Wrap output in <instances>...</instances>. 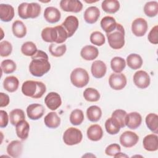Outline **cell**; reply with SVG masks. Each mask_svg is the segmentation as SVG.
<instances>
[{
    "mask_svg": "<svg viewBox=\"0 0 158 158\" xmlns=\"http://www.w3.org/2000/svg\"><path fill=\"white\" fill-rule=\"evenodd\" d=\"M83 16L86 23L93 24L98 20L100 16V10L96 6H90L85 10Z\"/></svg>",
    "mask_w": 158,
    "mask_h": 158,
    "instance_id": "cell-20",
    "label": "cell"
},
{
    "mask_svg": "<svg viewBox=\"0 0 158 158\" xmlns=\"http://www.w3.org/2000/svg\"><path fill=\"white\" fill-rule=\"evenodd\" d=\"M126 111L122 109H117L112 114V118H114L120 126L121 128L125 127V118L127 116Z\"/></svg>",
    "mask_w": 158,
    "mask_h": 158,
    "instance_id": "cell-41",
    "label": "cell"
},
{
    "mask_svg": "<svg viewBox=\"0 0 158 158\" xmlns=\"http://www.w3.org/2000/svg\"><path fill=\"white\" fill-rule=\"evenodd\" d=\"M19 81L17 77L14 76L7 77L3 81L4 88L10 93L15 91L19 87Z\"/></svg>",
    "mask_w": 158,
    "mask_h": 158,
    "instance_id": "cell-29",
    "label": "cell"
},
{
    "mask_svg": "<svg viewBox=\"0 0 158 158\" xmlns=\"http://www.w3.org/2000/svg\"><path fill=\"white\" fill-rule=\"evenodd\" d=\"M127 63L130 69L136 70L141 67L143 64V59L139 54L135 53L130 54L127 57Z\"/></svg>",
    "mask_w": 158,
    "mask_h": 158,
    "instance_id": "cell-27",
    "label": "cell"
},
{
    "mask_svg": "<svg viewBox=\"0 0 158 158\" xmlns=\"http://www.w3.org/2000/svg\"><path fill=\"white\" fill-rule=\"evenodd\" d=\"M9 96L4 93H0V107H4L7 106L9 104Z\"/></svg>",
    "mask_w": 158,
    "mask_h": 158,
    "instance_id": "cell-49",
    "label": "cell"
},
{
    "mask_svg": "<svg viewBox=\"0 0 158 158\" xmlns=\"http://www.w3.org/2000/svg\"><path fill=\"white\" fill-rule=\"evenodd\" d=\"M139 137L136 133L131 131H125L120 136V143L125 148H131L136 144Z\"/></svg>",
    "mask_w": 158,
    "mask_h": 158,
    "instance_id": "cell-11",
    "label": "cell"
},
{
    "mask_svg": "<svg viewBox=\"0 0 158 158\" xmlns=\"http://www.w3.org/2000/svg\"><path fill=\"white\" fill-rule=\"evenodd\" d=\"M31 59L29 65V70L32 75L40 77L49 71L51 64L48 60V56L45 52L38 50L31 56Z\"/></svg>",
    "mask_w": 158,
    "mask_h": 158,
    "instance_id": "cell-1",
    "label": "cell"
},
{
    "mask_svg": "<svg viewBox=\"0 0 158 158\" xmlns=\"http://www.w3.org/2000/svg\"><path fill=\"white\" fill-rule=\"evenodd\" d=\"M44 108L40 104H31L27 108V114L28 117L33 120H36L41 118L44 113Z\"/></svg>",
    "mask_w": 158,
    "mask_h": 158,
    "instance_id": "cell-14",
    "label": "cell"
},
{
    "mask_svg": "<svg viewBox=\"0 0 158 158\" xmlns=\"http://www.w3.org/2000/svg\"><path fill=\"white\" fill-rule=\"evenodd\" d=\"M83 97L87 101L96 102L100 99V94L96 89L88 88L83 92Z\"/></svg>",
    "mask_w": 158,
    "mask_h": 158,
    "instance_id": "cell-39",
    "label": "cell"
},
{
    "mask_svg": "<svg viewBox=\"0 0 158 158\" xmlns=\"http://www.w3.org/2000/svg\"><path fill=\"white\" fill-rule=\"evenodd\" d=\"M144 14L149 17L157 15L158 13V2L157 1H149L144 6Z\"/></svg>",
    "mask_w": 158,
    "mask_h": 158,
    "instance_id": "cell-38",
    "label": "cell"
},
{
    "mask_svg": "<svg viewBox=\"0 0 158 158\" xmlns=\"http://www.w3.org/2000/svg\"><path fill=\"white\" fill-rule=\"evenodd\" d=\"M41 13V6L36 2H23L18 7L19 16L22 19H35Z\"/></svg>",
    "mask_w": 158,
    "mask_h": 158,
    "instance_id": "cell-5",
    "label": "cell"
},
{
    "mask_svg": "<svg viewBox=\"0 0 158 158\" xmlns=\"http://www.w3.org/2000/svg\"><path fill=\"white\" fill-rule=\"evenodd\" d=\"M117 24V23L115 19L110 16L104 17L101 20V28L106 33H109L113 31L115 28Z\"/></svg>",
    "mask_w": 158,
    "mask_h": 158,
    "instance_id": "cell-28",
    "label": "cell"
},
{
    "mask_svg": "<svg viewBox=\"0 0 158 158\" xmlns=\"http://www.w3.org/2000/svg\"><path fill=\"white\" fill-rule=\"evenodd\" d=\"M89 39L92 44L99 46L103 45L106 42L104 35L101 32L98 31L93 32L90 35Z\"/></svg>",
    "mask_w": 158,
    "mask_h": 158,
    "instance_id": "cell-44",
    "label": "cell"
},
{
    "mask_svg": "<svg viewBox=\"0 0 158 158\" xmlns=\"http://www.w3.org/2000/svg\"><path fill=\"white\" fill-rule=\"evenodd\" d=\"M37 51L36 46L31 41H27L24 43L21 47L22 53L27 56H33Z\"/></svg>",
    "mask_w": 158,
    "mask_h": 158,
    "instance_id": "cell-40",
    "label": "cell"
},
{
    "mask_svg": "<svg viewBox=\"0 0 158 158\" xmlns=\"http://www.w3.org/2000/svg\"><path fill=\"white\" fill-rule=\"evenodd\" d=\"M25 115L23 110L20 109H15L10 111L9 114V119L10 123L15 126L19 122L25 120Z\"/></svg>",
    "mask_w": 158,
    "mask_h": 158,
    "instance_id": "cell-34",
    "label": "cell"
},
{
    "mask_svg": "<svg viewBox=\"0 0 158 158\" xmlns=\"http://www.w3.org/2000/svg\"><path fill=\"white\" fill-rule=\"evenodd\" d=\"M114 157H128V156L123 153H122V152H118V154H117L116 155H115L114 156Z\"/></svg>",
    "mask_w": 158,
    "mask_h": 158,
    "instance_id": "cell-50",
    "label": "cell"
},
{
    "mask_svg": "<svg viewBox=\"0 0 158 158\" xmlns=\"http://www.w3.org/2000/svg\"><path fill=\"white\" fill-rule=\"evenodd\" d=\"M112 70L115 73H121L126 67L125 59L120 57H114L110 61Z\"/></svg>",
    "mask_w": 158,
    "mask_h": 158,
    "instance_id": "cell-35",
    "label": "cell"
},
{
    "mask_svg": "<svg viewBox=\"0 0 158 158\" xmlns=\"http://www.w3.org/2000/svg\"><path fill=\"white\" fill-rule=\"evenodd\" d=\"M108 43L114 49H121L125 44V30L120 23H117L115 28L109 33H106Z\"/></svg>",
    "mask_w": 158,
    "mask_h": 158,
    "instance_id": "cell-4",
    "label": "cell"
},
{
    "mask_svg": "<svg viewBox=\"0 0 158 158\" xmlns=\"http://www.w3.org/2000/svg\"><path fill=\"white\" fill-rule=\"evenodd\" d=\"M78 20L73 15L67 17L61 25L64 28L68 34V37L72 36L78 27Z\"/></svg>",
    "mask_w": 158,
    "mask_h": 158,
    "instance_id": "cell-13",
    "label": "cell"
},
{
    "mask_svg": "<svg viewBox=\"0 0 158 158\" xmlns=\"http://www.w3.org/2000/svg\"><path fill=\"white\" fill-rule=\"evenodd\" d=\"M44 103L49 109L55 110L58 109L62 104L61 98L58 93L56 92H51L45 97Z\"/></svg>",
    "mask_w": 158,
    "mask_h": 158,
    "instance_id": "cell-15",
    "label": "cell"
},
{
    "mask_svg": "<svg viewBox=\"0 0 158 158\" xmlns=\"http://www.w3.org/2000/svg\"><path fill=\"white\" fill-rule=\"evenodd\" d=\"M44 17L48 22L55 23L60 19L61 14L59 10L54 7H48L44 10Z\"/></svg>",
    "mask_w": 158,
    "mask_h": 158,
    "instance_id": "cell-19",
    "label": "cell"
},
{
    "mask_svg": "<svg viewBox=\"0 0 158 158\" xmlns=\"http://www.w3.org/2000/svg\"><path fill=\"white\" fill-rule=\"evenodd\" d=\"M143 147L148 151H156L158 149V136L156 134L146 136L143 140Z\"/></svg>",
    "mask_w": 158,
    "mask_h": 158,
    "instance_id": "cell-18",
    "label": "cell"
},
{
    "mask_svg": "<svg viewBox=\"0 0 158 158\" xmlns=\"http://www.w3.org/2000/svg\"><path fill=\"white\" fill-rule=\"evenodd\" d=\"M12 51V46L7 41H2L0 43V55L1 57L9 56Z\"/></svg>",
    "mask_w": 158,
    "mask_h": 158,
    "instance_id": "cell-45",
    "label": "cell"
},
{
    "mask_svg": "<svg viewBox=\"0 0 158 158\" xmlns=\"http://www.w3.org/2000/svg\"><path fill=\"white\" fill-rule=\"evenodd\" d=\"M86 134L89 139L93 141H98L102 138L103 131L100 125L93 124L88 127Z\"/></svg>",
    "mask_w": 158,
    "mask_h": 158,
    "instance_id": "cell-24",
    "label": "cell"
},
{
    "mask_svg": "<svg viewBox=\"0 0 158 158\" xmlns=\"http://www.w3.org/2000/svg\"><path fill=\"white\" fill-rule=\"evenodd\" d=\"M0 116H1V122H0V127L4 128L6 127L9 122V117L7 113L3 110H0Z\"/></svg>",
    "mask_w": 158,
    "mask_h": 158,
    "instance_id": "cell-48",
    "label": "cell"
},
{
    "mask_svg": "<svg viewBox=\"0 0 158 158\" xmlns=\"http://www.w3.org/2000/svg\"><path fill=\"white\" fill-rule=\"evenodd\" d=\"M83 138L81 131L74 127L67 128L63 134V141L64 143L69 146H73L79 144Z\"/></svg>",
    "mask_w": 158,
    "mask_h": 158,
    "instance_id": "cell-7",
    "label": "cell"
},
{
    "mask_svg": "<svg viewBox=\"0 0 158 158\" xmlns=\"http://www.w3.org/2000/svg\"><path fill=\"white\" fill-rule=\"evenodd\" d=\"M121 151V148L119 144L117 143H114L109 145L105 150V153L106 155L109 156H114Z\"/></svg>",
    "mask_w": 158,
    "mask_h": 158,
    "instance_id": "cell-46",
    "label": "cell"
},
{
    "mask_svg": "<svg viewBox=\"0 0 158 158\" xmlns=\"http://www.w3.org/2000/svg\"><path fill=\"white\" fill-rule=\"evenodd\" d=\"M107 70V67L105 63L102 60H95L93 62L91 67V71L93 76L96 78H102Z\"/></svg>",
    "mask_w": 158,
    "mask_h": 158,
    "instance_id": "cell-17",
    "label": "cell"
},
{
    "mask_svg": "<svg viewBox=\"0 0 158 158\" xmlns=\"http://www.w3.org/2000/svg\"><path fill=\"white\" fill-rule=\"evenodd\" d=\"M60 7L64 11L77 13L82 10L83 4L78 0H62Z\"/></svg>",
    "mask_w": 158,
    "mask_h": 158,
    "instance_id": "cell-12",
    "label": "cell"
},
{
    "mask_svg": "<svg viewBox=\"0 0 158 158\" xmlns=\"http://www.w3.org/2000/svg\"><path fill=\"white\" fill-rule=\"evenodd\" d=\"M141 122L142 117L138 112H133L127 114L125 125H127L129 128L132 130L136 129L141 125Z\"/></svg>",
    "mask_w": 158,
    "mask_h": 158,
    "instance_id": "cell-16",
    "label": "cell"
},
{
    "mask_svg": "<svg viewBox=\"0 0 158 158\" xmlns=\"http://www.w3.org/2000/svg\"><path fill=\"white\" fill-rule=\"evenodd\" d=\"M110 86L115 90H121L127 85V78L122 73H112L109 78Z\"/></svg>",
    "mask_w": 158,
    "mask_h": 158,
    "instance_id": "cell-8",
    "label": "cell"
},
{
    "mask_svg": "<svg viewBox=\"0 0 158 158\" xmlns=\"http://www.w3.org/2000/svg\"><path fill=\"white\" fill-rule=\"evenodd\" d=\"M14 9L9 4H0V19L2 22H8L12 20L14 17Z\"/></svg>",
    "mask_w": 158,
    "mask_h": 158,
    "instance_id": "cell-22",
    "label": "cell"
},
{
    "mask_svg": "<svg viewBox=\"0 0 158 158\" xmlns=\"http://www.w3.org/2000/svg\"><path fill=\"white\" fill-rule=\"evenodd\" d=\"M70 81L73 85L77 88H83L87 85L89 80V74L83 68H76L70 74Z\"/></svg>",
    "mask_w": 158,
    "mask_h": 158,
    "instance_id": "cell-6",
    "label": "cell"
},
{
    "mask_svg": "<svg viewBox=\"0 0 158 158\" xmlns=\"http://www.w3.org/2000/svg\"><path fill=\"white\" fill-rule=\"evenodd\" d=\"M12 32L17 38H23L27 34V27L21 20H15L12 27Z\"/></svg>",
    "mask_w": 158,
    "mask_h": 158,
    "instance_id": "cell-32",
    "label": "cell"
},
{
    "mask_svg": "<svg viewBox=\"0 0 158 158\" xmlns=\"http://www.w3.org/2000/svg\"><path fill=\"white\" fill-rule=\"evenodd\" d=\"M158 26L156 25L149 31L148 36V39L149 41L154 44H157L158 43Z\"/></svg>",
    "mask_w": 158,
    "mask_h": 158,
    "instance_id": "cell-47",
    "label": "cell"
},
{
    "mask_svg": "<svg viewBox=\"0 0 158 158\" xmlns=\"http://www.w3.org/2000/svg\"><path fill=\"white\" fill-rule=\"evenodd\" d=\"M30 131L29 123L25 120H22L15 125V131L17 136L22 140H25Z\"/></svg>",
    "mask_w": 158,
    "mask_h": 158,
    "instance_id": "cell-25",
    "label": "cell"
},
{
    "mask_svg": "<svg viewBox=\"0 0 158 158\" xmlns=\"http://www.w3.org/2000/svg\"><path fill=\"white\" fill-rule=\"evenodd\" d=\"M98 54L99 51L98 48L92 45L84 46L80 52L81 57L86 60H93L98 56Z\"/></svg>",
    "mask_w": 158,
    "mask_h": 158,
    "instance_id": "cell-23",
    "label": "cell"
},
{
    "mask_svg": "<svg viewBox=\"0 0 158 158\" xmlns=\"http://www.w3.org/2000/svg\"><path fill=\"white\" fill-rule=\"evenodd\" d=\"M105 128L106 131L110 135H116L120 130L119 124L112 117L109 118L105 122Z\"/></svg>",
    "mask_w": 158,
    "mask_h": 158,
    "instance_id": "cell-36",
    "label": "cell"
},
{
    "mask_svg": "<svg viewBox=\"0 0 158 158\" xmlns=\"http://www.w3.org/2000/svg\"><path fill=\"white\" fill-rule=\"evenodd\" d=\"M103 10L109 14H114L120 9V3L117 0H105L101 4Z\"/></svg>",
    "mask_w": 158,
    "mask_h": 158,
    "instance_id": "cell-30",
    "label": "cell"
},
{
    "mask_svg": "<svg viewBox=\"0 0 158 158\" xmlns=\"http://www.w3.org/2000/svg\"><path fill=\"white\" fill-rule=\"evenodd\" d=\"M67 47L65 44H58L56 43H51L49 46V51L52 56L58 57L62 56L66 52Z\"/></svg>",
    "mask_w": 158,
    "mask_h": 158,
    "instance_id": "cell-37",
    "label": "cell"
},
{
    "mask_svg": "<svg viewBox=\"0 0 158 158\" xmlns=\"http://www.w3.org/2000/svg\"><path fill=\"white\" fill-rule=\"evenodd\" d=\"M151 79L149 74L144 70H138L133 75V82L139 88L145 89L149 86Z\"/></svg>",
    "mask_w": 158,
    "mask_h": 158,
    "instance_id": "cell-9",
    "label": "cell"
},
{
    "mask_svg": "<svg viewBox=\"0 0 158 158\" xmlns=\"http://www.w3.org/2000/svg\"><path fill=\"white\" fill-rule=\"evenodd\" d=\"M41 38L47 43L62 44L69 37L67 31L60 25L54 27L44 28L41 31Z\"/></svg>",
    "mask_w": 158,
    "mask_h": 158,
    "instance_id": "cell-2",
    "label": "cell"
},
{
    "mask_svg": "<svg viewBox=\"0 0 158 158\" xmlns=\"http://www.w3.org/2000/svg\"><path fill=\"white\" fill-rule=\"evenodd\" d=\"M16 67L15 63L10 59H5L1 64V70L6 74L13 73L16 70Z\"/></svg>",
    "mask_w": 158,
    "mask_h": 158,
    "instance_id": "cell-43",
    "label": "cell"
},
{
    "mask_svg": "<svg viewBox=\"0 0 158 158\" xmlns=\"http://www.w3.org/2000/svg\"><path fill=\"white\" fill-rule=\"evenodd\" d=\"M23 150V144L19 140L12 141L7 146V152L12 157L16 158L21 156Z\"/></svg>",
    "mask_w": 158,
    "mask_h": 158,
    "instance_id": "cell-21",
    "label": "cell"
},
{
    "mask_svg": "<svg viewBox=\"0 0 158 158\" xmlns=\"http://www.w3.org/2000/svg\"><path fill=\"white\" fill-rule=\"evenodd\" d=\"M86 115L89 121L96 122L100 120L102 116V110L97 106H91L87 109Z\"/></svg>",
    "mask_w": 158,
    "mask_h": 158,
    "instance_id": "cell-31",
    "label": "cell"
},
{
    "mask_svg": "<svg viewBox=\"0 0 158 158\" xmlns=\"http://www.w3.org/2000/svg\"><path fill=\"white\" fill-rule=\"evenodd\" d=\"M44 122L47 127L49 128H56L60 124V118L56 112H51L45 116Z\"/></svg>",
    "mask_w": 158,
    "mask_h": 158,
    "instance_id": "cell-26",
    "label": "cell"
},
{
    "mask_svg": "<svg viewBox=\"0 0 158 158\" xmlns=\"http://www.w3.org/2000/svg\"><path fill=\"white\" fill-rule=\"evenodd\" d=\"M146 124L148 128L154 133H158V116L156 114L150 113L146 117Z\"/></svg>",
    "mask_w": 158,
    "mask_h": 158,
    "instance_id": "cell-33",
    "label": "cell"
},
{
    "mask_svg": "<svg viewBox=\"0 0 158 158\" xmlns=\"http://www.w3.org/2000/svg\"><path fill=\"white\" fill-rule=\"evenodd\" d=\"M46 86L41 81L27 80L23 82L22 86L23 94L33 99L41 98L46 93Z\"/></svg>",
    "mask_w": 158,
    "mask_h": 158,
    "instance_id": "cell-3",
    "label": "cell"
},
{
    "mask_svg": "<svg viewBox=\"0 0 158 158\" xmlns=\"http://www.w3.org/2000/svg\"><path fill=\"white\" fill-rule=\"evenodd\" d=\"M147 21L143 18H137L135 19L131 24V31L136 36H144L148 30Z\"/></svg>",
    "mask_w": 158,
    "mask_h": 158,
    "instance_id": "cell-10",
    "label": "cell"
},
{
    "mask_svg": "<svg viewBox=\"0 0 158 158\" xmlns=\"http://www.w3.org/2000/svg\"><path fill=\"white\" fill-rule=\"evenodd\" d=\"M84 120V114L81 110L75 109L70 115V122L73 125H80Z\"/></svg>",
    "mask_w": 158,
    "mask_h": 158,
    "instance_id": "cell-42",
    "label": "cell"
}]
</instances>
